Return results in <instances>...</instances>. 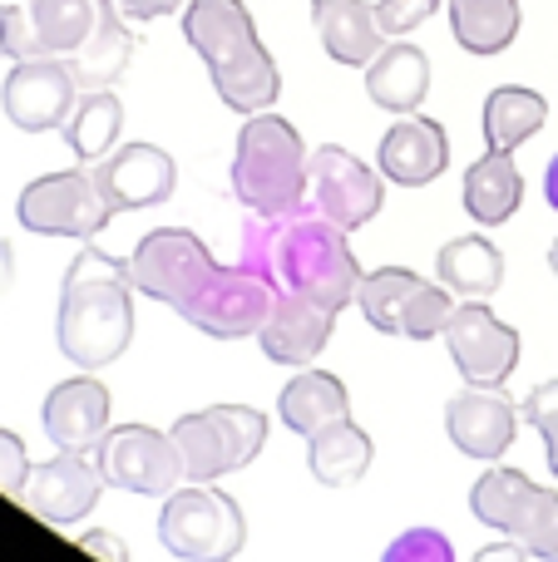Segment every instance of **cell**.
Here are the masks:
<instances>
[{"instance_id":"cell-1","label":"cell","mask_w":558,"mask_h":562,"mask_svg":"<svg viewBox=\"0 0 558 562\" xmlns=\"http://www.w3.org/2000/svg\"><path fill=\"white\" fill-rule=\"evenodd\" d=\"M129 277L144 296L174 306L188 326H198L213 340H243L257 336L267 306H272V286L243 262L223 267L213 262L208 243H198L183 227H158L129 257Z\"/></svg>"},{"instance_id":"cell-2","label":"cell","mask_w":558,"mask_h":562,"mask_svg":"<svg viewBox=\"0 0 558 562\" xmlns=\"http://www.w3.org/2000/svg\"><path fill=\"white\" fill-rule=\"evenodd\" d=\"M243 267L272 291H297L326 311H346L361 286V267L336 223H326L312 203L292 213H253L243 227Z\"/></svg>"},{"instance_id":"cell-3","label":"cell","mask_w":558,"mask_h":562,"mask_svg":"<svg viewBox=\"0 0 558 562\" xmlns=\"http://www.w3.org/2000/svg\"><path fill=\"white\" fill-rule=\"evenodd\" d=\"M134 291L138 286L129 277V262L99 247H79V257L59 281V356L79 370L114 366L134 340Z\"/></svg>"},{"instance_id":"cell-4","label":"cell","mask_w":558,"mask_h":562,"mask_svg":"<svg viewBox=\"0 0 558 562\" xmlns=\"http://www.w3.org/2000/svg\"><path fill=\"white\" fill-rule=\"evenodd\" d=\"M183 40L198 49L217 99L233 114H263L277 104L282 75H277V59L267 55L263 35L253 25V10L243 0H188Z\"/></svg>"},{"instance_id":"cell-5","label":"cell","mask_w":558,"mask_h":562,"mask_svg":"<svg viewBox=\"0 0 558 562\" xmlns=\"http://www.w3.org/2000/svg\"><path fill=\"white\" fill-rule=\"evenodd\" d=\"M306 144L282 114H247L233 154V193L253 213H292L306 198Z\"/></svg>"},{"instance_id":"cell-6","label":"cell","mask_w":558,"mask_h":562,"mask_svg":"<svg viewBox=\"0 0 558 562\" xmlns=\"http://www.w3.org/2000/svg\"><path fill=\"white\" fill-rule=\"evenodd\" d=\"M470 514L484 528L514 538L529 558L558 562V494L520 469L490 464L470 488Z\"/></svg>"},{"instance_id":"cell-7","label":"cell","mask_w":558,"mask_h":562,"mask_svg":"<svg viewBox=\"0 0 558 562\" xmlns=\"http://www.w3.org/2000/svg\"><path fill=\"white\" fill-rule=\"evenodd\" d=\"M158 543L183 562H233L247 543V518L223 488L188 479L158 508Z\"/></svg>"},{"instance_id":"cell-8","label":"cell","mask_w":558,"mask_h":562,"mask_svg":"<svg viewBox=\"0 0 558 562\" xmlns=\"http://www.w3.org/2000/svg\"><path fill=\"white\" fill-rule=\"evenodd\" d=\"M174 445L183 454V479L213 484L223 474L247 469L267 445V419L253 405H208L198 415H183L174 429Z\"/></svg>"},{"instance_id":"cell-9","label":"cell","mask_w":558,"mask_h":562,"mask_svg":"<svg viewBox=\"0 0 558 562\" xmlns=\"http://www.w3.org/2000/svg\"><path fill=\"white\" fill-rule=\"evenodd\" d=\"M356 306L381 336H405V340H435L455 311V291L435 286L431 277L411 272V267H381L366 272L356 286Z\"/></svg>"},{"instance_id":"cell-10","label":"cell","mask_w":558,"mask_h":562,"mask_svg":"<svg viewBox=\"0 0 558 562\" xmlns=\"http://www.w3.org/2000/svg\"><path fill=\"white\" fill-rule=\"evenodd\" d=\"M15 217L25 233L35 237H65V243H89L109 227L114 207L99 193L94 168H65V173H45L25 183L15 203Z\"/></svg>"},{"instance_id":"cell-11","label":"cell","mask_w":558,"mask_h":562,"mask_svg":"<svg viewBox=\"0 0 558 562\" xmlns=\"http://www.w3.org/2000/svg\"><path fill=\"white\" fill-rule=\"evenodd\" d=\"M114 20V0H30V5H10V59H75Z\"/></svg>"},{"instance_id":"cell-12","label":"cell","mask_w":558,"mask_h":562,"mask_svg":"<svg viewBox=\"0 0 558 562\" xmlns=\"http://www.w3.org/2000/svg\"><path fill=\"white\" fill-rule=\"evenodd\" d=\"M94 464L109 488L144 498H168L183 479V454H178L174 435H158L148 425H119L99 439Z\"/></svg>"},{"instance_id":"cell-13","label":"cell","mask_w":558,"mask_h":562,"mask_svg":"<svg viewBox=\"0 0 558 562\" xmlns=\"http://www.w3.org/2000/svg\"><path fill=\"white\" fill-rule=\"evenodd\" d=\"M306 198L312 207L336 223L342 233H361L386 203V183L376 178V168H366L356 154L336 144H322L306 158Z\"/></svg>"},{"instance_id":"cell-14","label":"cell","mask_w":558,"mask_h":562,"mask_svg":"<svg viewBox=\"0 0 558 562\" xmlns=\"http://www.w3.org/2000/svg\"><path fill=\"white\" fill-rule=\"evenodd\" d=\"M440 336L450 346V360L465 385L500 390L514 375V366H520V330L504 326L484 301H460Z\"/></svg>"},{"instance_id":"cell-15","label":"cell","mask_w":558,"mask_h":562,"mask_svg":"<svg viewBox=\"0 0 558 562\" xmlns=\"http://www.w3.org/2000/svg\"><path fill=\"white\" fill-rule=\"evenodd\" d=\"M75 104H79V85L65 59H55V55L15 59V69H10L5 85H0V109H5V119L15 128H25V134L65 128Z\"/></svg>"},{"instance_id":"cell-16","label":"cell","mask_w":558,"mask_h":562,"mask_svg":"<svg viewBox=\"0 0 558 562\" xmlns=\"http://www.w3.org/2000/svg\"><path fill=\"white\" fill-rule=\"evenodd\" d=\"M94 178L114 213H138V207H158L174 198L178 164L158 144H124L109 158H99Z\"/></svg>"},{"instance_id":"cell-17","label":"cell","mask_w":558,"mask_h":562,"mask_svg":"<svg viewBox=\"0 0 558 562\" xmlns=\"http://www.w3.org/2000/svg\"><path fill=\"white\" fill-rule=\"evenodd\" d=\"M520 419H524V409H514L500 390L465 385L460 395L445 405V435H450V445L460 449V454L494 464V459L510 454L514 435H520Z\"/></svg>"},{"instance_id":"cell-18","label":"cell","mask_w":558,"mask_h":562,"mask_svg":"<svg viewBox=\"0 0 558 562\" xmlns=\"http://www.w3.org/2000/svg\"><path fill=\"white\" fill-rule=\"evenodd\" d=\"M336 311L316 306V301L297 296V291H272L263 326H257V346L277 366H312L326 346H332Z\"/></svg>"},{"instance_id":"cell-19","label":"cell","mask_w":558,"mask_h":562,"mask_svg":"<svg viewBox=\"0 0 558 562\" xmlns=\"http://www.w3.org/2000/svg\"><path fill=\"white\" fill-rule=\"evenodd\" d=\"M45 435L55 449H69V454H94L99 439L109 435V390L99 385L89 370H79L75 380H59L45 395Z\"/></svg>"},{"instance_id":"cell-20","label":"cell","mask_w":558,"mask_h":562,"mask_svg":"<svg viewBox=\"0 0 558 562\" xmlns=\"http://www.w3.org/2000/svg\"><path fill=\"white\" fill-rule=\"evenodd\" d=\"M376 164L395 188H425L450 168V134L425 114H395V124L381 134Z\"/></svg>"},{"instance_id":"cell-21","label":"cell","mask_w":558,"mask_h":562,"mask_svg":"<svg viewBox=\"0 0 558 562\" xmlns=\"http://www.w3.org/2000/svg\"><path fill=\"white\" fill-rule=\"evenodd\" d=\"M99 488H104V474L89 454H69L59 449V459L49 464L30 469V484H25V504L35 508L45 524H79L89 508L99 504Z\"/></svg>"},{"instance_id":"cell-22","label":"cell","mask_w":558,"mask_h":562,"mask_svg":"<svg viewBox=\"0 0 558 562\" xmlns=\"http://www.w3.org/2000/svg\"><path fill=\"white\" fill-rule=\"evenodd\" d=\"M312 25L336 65H371L391 35L381 30L371 0H312Z\"/></svg>"},{"instance_id":"cell-23","label":"cell","mask_w":558,"mask_h":562,"mask_svg":"<svg viewBox=\"0 0 558 562\" xmlns=\"http://www.w3.org/2000/svg\"><path fill=\"white\" fill-rule=\"evenodd\" d=\"M425 89H431V59L421 45L386 40L381 55L366 65V94L386 114H415L425 104Z\"/></svg>"},{"instance_id":"cell-24","label":"cell","mask_w":558,"mask_h":562,"mask_svg":"<svg viewBox=\"0 0 558 562\" xmlns=\"http://www.w3.org/2000/svg\"><path fill=\"white\" fill-rule=\"evenodd\" d=\"M277 419H282L292 435L312 439L316 429L351 419V395H346V385L332 370H302V375H292L282 385V395H277Z\"/></svg>"},{"instance_id":"cell-25","label":"cell","mask_w":558,"mask_h":562,"mask_svg":"<svg viewBox=\"0 0 558 562\" xmlns=\"http://www.w3.org/2000/svg\"><path fill=\"white\" fill-rule=\"evenodd\" d=\"M371 459H376L371 435H366L361 425H351V419L326 425V429H316V435L306 439V469H312V479L316 484H326V488L361 484L366 469H371Z\"/></svg>"},{"instance_id":"cell-26","label":"cell","mask_w":558,"mask_h":562,"mask_svg":"<svg viewBox=\"0 0 558 562\" xmlns=\"http://www.w3.org/2000/svg\"><path fill=\"white\" fill-rule=\"evenodd\" d=\"M460 198H465V213H470L475 223H484V227L510 223L524 203V178H520V168H514V158L484 154L480 164H470Z\"/></svg>"},{"instance_id":"cell-27","label":"cell","mask_w":558,"mask_h":562,"mask_svg":"<svg viewBox=\"0 0 558 562\" xmlns=\"http://www.w3.org/2000/svg\"><path fill=\"white\" fill-rule=\"evenodd\" d=\"M544 124H549V99H544L539 89L500 85L484 99V144H490V154H514V148L529 144Z\"/></svg>"},{"instance_id":"cell-28","label":"cell","mask_w":558,"mask_h":562,"mask_svg":"<svg viewBox=\"0 0 558 562\" xmlns=\"http://www.w3.org/2000/svg\"><path fill=\"white\" fill-rule=\"evenodd\" d=\"M435 267H440V281L460 301H490L494 291H500V281H504L500 247H494L490 237H475V233L445 243L440 257H435Z\"/></svg>"},{"instance_id":"cell-29","label":"cell","mask_w":558,"mask_h":562,"mask_svg":"<svg viewBox=\"0 0 558 562\" xmlns=\"http://www.w3.org/2000/svg\"><path fill=\"white\" fill-rule=\"evenodd\" d=\"M524 10L520 0H450V30L455 45L470 55H500L520 40Z\"/></svg>"},{"instance_id":"cell-30","label":"cell","mask_w":558,"mask_h":562,"mask_svg":"<svg viewBox=\"0 0 558 562\" xmlns=\"http://www.w3.org/2000/svg\"><path fill=\"white\" fill-rule=\"evenodd\" d=\"M119 128H124V104H119V94H109V89H89V94H79L75 114L65 119V144L69 154L79 158V164L94 168L99 158H109L119 148Z\"/></svg>"},{"instance_id":"cell-31","label":"cell","mask_w":558,"mask_h":562,"mask_svg":"<svg viewBox=\"0 0 558 562\" xmlns=\"http://www.w3.org/2000/svg\"><path fill=\"white\" fill-rule=\"evenodd\" d=\"M134 45H138V40L129 35L124 15H119L114 25H104L85 49H79L75 59H65V65H69V75H75L79 89H109L129 69V59H134Z\"/></svg>"},{"instance_id":"cell-32","label":"cell","mask_w":558,"mask_h":562,"mask_svg":"<svg viewBox=\"0 0 558 562\" xmlns=\"http://www.w3.org/2000/svg\"><path fill=\"white\" fill-rule=\"evenodd\" d=\"M381 562H455V548L440 528H405L401 538H391Z\"/></svg>"},{"instance_id":"cell-33","label":"cell","mask_w":558,"mask_h":562,"mask_svg":"<svg viewBox=\"0 0 558 562\" xmlns=\"http://www.w3.org/2000/svg\"><path fill=\"white\" fill-rule=\"evenodd\" d=\"M524 419H529L534 429L544 435V449H549V469L558 479V375L544 380V385H534L529 395H524Z\"/></svg>"},{"instance_id":"cell-34","label":"cell","mask_w":558,"mask_h":562,"mask_svg":"<svg viewBox=\"0 0 558 562\" xmlns=\"http://www.w3.org/2000/svg\"><path fill=\"white\" fill-rule=\"evenodd\" d=\"M30 484V454H25V439L15 429H0V494L5 498H25Z\"/></svg>"},{"instance_id":"cell-35","label":"cell","mask_w":558,"mask_h":562,"mask_svg":"<svg viewBox=\"0 0 558 562\" xmlns=\"http://www.w3.org/2000/svg\"><path fill=\"white\" fill-rule=\"evenodd\" d=\"M440 10V0H376V15H381V30L391 40L411 35L415 25H425V20Z\"/></svg>"},{"instance_id":"cell-36","label":"cell","mask_w":558,"mask_h":562,"mask_svg":"<svg viewBox=\"0 0 558 562\" xmlns=\"http://www.w3.org/2000/svg\"><path fill=\"white\" fill-rule=\"evenodd\" d=\"M114 5L124 20L148 25V20H164V15H174V10H183V0H114Z\"/></svg>"},{"instance_id":"cell-37","label":"cell","mask_w":558,"mask_h":562,"mask_svg":"<svg viewBox=\"0 0 558 562\" xmlns=\"http://www.w3.org/2000/svg\"><path fill=\"white\" fill-rule=\"evenodd\" d=\"M79 548H85V553H94L99 562H129V548L119 543L114 533H104V528H94V533H85V538H79Z\"/></svg>"},{"instance_id":"cell-38","label":"cell","mask_w":558,"mask_h":562,"mask_svg":"<svg viewBox=\"0 0 558 562\" xmlns=\"http://www.w3.org/2000/svg\"><path fill=\"white\" fill-rule=\"evenodd\" d=\"M529 553H524L520 543H514V538H504V543H490V548H480V553H475L470 562H524Z\"/></svg>"},{"instance_id":"cell-39","label":"cell","mask_w":558,"mask_h":562,"mask_svg":"<svg viewBox=\"0 0 558 562\" xmlns=\"http://www.w3.org/2000/svg\"><path fill=\"white\" fill-rule=\"evenodd\" d=\"M10 281H15V247L0 237V296L10 291Z\"/></svg>"},{"instance_id":"cell-40","label":"cell","mask_w":558,"mask_h":562,"mask_svg":"<svg viewBox=\"0 0 558 562\" xmlns=\"http://www.w3.org/2000/svg\"><path fill=\"white\" fill-rule=\"evenodd\" d=\"M544 198H549V207L558 213V154L549 158V168H544Z\"/></svg>"},{"instance_id":"cell-41","label":"cell","mask_w":558,"mask_h":562,"mask_svg":"<svg viewBox=\"0 0 558 562\" xmlns=\"http://www.w3.org/2000/svg\"><path fill=\"white\" fill-rule=\"evenodd\" d=\"M0 55L10 59V5H0Z\"/></svg>"},{"instance_id":"cell-42","label":"cell","mask_w":558,"mask_h":562,"mask_svg":"<svg viewBox=\"0 0 558 562\" xmlns=\"http://www.w3.org/2000/svg\"><path fill=\"white\" fill-rule=\"evenodd\" d=\"M549 267H554V277H558V237H554V247H549Z\"/></svg>"}]
</instances>
